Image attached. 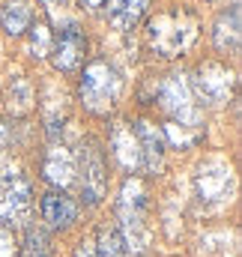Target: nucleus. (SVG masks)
Segmentation results:
<instances>
[{
	"label": "nucleus",
	"mask_w": 242,
	"mask_h": 257,
	"mask_svg": "<svg viewBox=\"0 0 242 257\" xmlns=\"http://www.w3.org/2000/svg\"><path fill=\"white\" fill-rule=\"evenodd\" d=\"M78 159V177L75 183H81V197L87 206H99L105 200L108 192V174H105V159H102V150L96 144H87L81 150Z\"/></svg>",
	"instance_id": "nucleus-8"
},
{
	"label": "nucleus",
	"mask_w": 242,
	"mask_h": 257,
	"mask_svg": "<svg viewBox=\"0 0 242 257\" xmlns=\"http://www.w3.org/2000/svg\"><path fill=\"white\" fill-rule=\"evenodd\" d=\"M12 141H15L12 126H9V123H0V153H9V150H12Z\"/></svg>",
	"instance_id": "nucleus-24"
},
{
	"label": "nucleus",
	"mask_w": 242,
	"mask_h": 257,
	"mask_svg": "<svg viewBox=\"0 0 242 257\" xmlns=\"http://www.w3.org/2000/svg\"><path fill=\"white\" fill-rule=\"evenodd\" d=\"M18 254V236L9 224L0 221V257H15Z\"/></svg>",
	"instance_id": "nucleus-22"
},
{
	"label": "nucleus",
	"mask_w": 242,
	"mask_h": 257,
	"mask_svg": "<svg viewBox=\"0 0 242 257\" xmlns=\"http://www.w3.org/2000/svg\"><path fill=\"white\" fill-rule=\"evenodd\" d=\"M33 24V6L27 0H6L0 6V30L6 36H24Z\"/></svg>",
	"instance_id": "nucleus-17"
},
{
	"label": "nucleus",
	"mask_w": 242,
	"mask_h": 257,
	"mask_svg": "<svg viewBox=\"0 0 242 257\" xmlns=\"http://www.w3.org/2000/svg\"><path fill=\"white\" fill-rule=\"evenodd\" d=\"M239 39H242V30H239V6L233 3L230 9H224L215 24H212V45L215 51L221 54H236L239 51Z\"/></svg>",
	"instance_id": "nucleus-14"
},
{
	"label": "nucleus",
	"mask_w": 242,
	"mask_h": 257,
	"mask_svg": "<svg viewBox=\"0 0 242 257\" xmlns=\"http://www.w3.org/2000/svg\"><path fill=\"white\" fill-rule=\"evenodd\" d=\"M150 9V0H108L105 3V15H108V24L120 33H129L141 24V18L147 15Z\"/></svg>",
	"instance_id": "nucleus-15"
},
{
	"label": "nucleus",
	"mask_w": 242,
	"mask_h": 257,
	"mask_svg": "<svg viewBox=\"0 0 242 257\" xmlns=\"http://www.w3.org/2000/svg\"><path fill=\"white\" fill-rule=\"evenodd\" d=\"M117 230H120L126 251H144L150 242L147 224V186L138 177H129L117 197Z\"/></svg>",
	"instance_id": "nucleus-3"
},
{
	"label": "nucleus",
	"mask_w": 242,
	"mask_h": 257,
	"mask_svg": "<svg viewBox=\"0 0 242 257\" xmlns=\"http://www.w3.org/2000/svg\"><path fill=\"white\" fill-rule=\"evenodd\" d=\"M159 105H162V111L168 114V123L206 128L203 111H200L197 102H194L188 75H182V72H174V75H168V78L162 81V87H159Z\"/></svg>",
	"instance_id": "nucleus-5"
},
{
	"label": "nucleus",
	"mask_w": 242,
	"mask_h": 257,
	"mask_svg": "<svg viewBox=\"0 0 242 257\" xmlns=\"http://www.w3.org/2000/svg\"><path fill=\"white\" fill-rule=\"evenodd\" d=\"M93 248H96V257H126L129 254L117 227H102L96 242H93Z\"/></svg>",
	"instance_id": "nucleus-21"
},
{
	"label": "nucleus",
	"mask_w": 242,
	"mask_h": 257,
	"mask_svg": "<svg viewBox=\"0 0 242 257\" xmlns=\"http://www.w3.org/2000/svg\"><path fill=\"white\" fill-rule=\"evenodd\" d=\"M75 257H96L93 242H90V239H81V242H78V248H75Z\"/></svg>",
	"instance_id": "nucleus-25"
},
{
	"label": "nucleus",
	"mask_w": 242,
	"mask_h": 257,
	"mask_svg": "<svg viewBox=\"0 0 242 257\" xmlns=\"http://www.w3.org/2000/svg\"><path fill=\"white\" fill-rule=\"evenodd\" d=\"M135 135H138V147H141V168L150 174H159L165 168V156H168V141L162 135V128L150 120L135 123Z\"/></svg>",
	"instance_id": "nucleus-11"
},
{
	"label": "nucleus",
	"mask_w": 242,
	"mask_h": 257,
	"mask_svg": "<svg viewBox=\"0 0 242 257\" xmlns=\"http://www.w3.org/2000/svg\"><path fill=\"white\" fill-rule=\"evenodd\" d=\"M48 57H51L57 72H75V69L84 66V60H87V36L81 33L78 24H66L63 27V33L54 39Z\"/></svg>",
	"instance_id": "nucleus-10"
},
{
	"label": "nucleus",
	"mask_w": 242,
	"mask_h": 257,
	"mask_svg": "<svg viewBox=\"0 0 242 257\" xmlns=\"http://www.w3.org/2000/svg\"><path fill=\"white\" fill-rule=\"evenodd\" d=\"M194 192L203 206H224L236 194V174L227 159H206L194 174Z\"/></svg>",
	"instance_id": "nucleus-6"
},
{
	"label": "nucleus",
	"mask_w": 242,
	"mask_h": 257,
	"mask_svg": "<svg viewBox=\"0 0 242 257\" xmlns=\"http://www.w3.org/2000/svg\"><path fill=\"white\" fill-rule=\"evenodd\" d=\"M33 108H36V90H33L30 78H24V75L9 78V84H6V111L12 117H27Z\"/></svg>",
	"instance_id": "nucleus-16"
},
{
	"label": "nucleus",
	"mask_w": 242,
	"mask_h": 257,
	"mask_svg": "<svg viewBox=\"0 0 242 257\" xmlns=\"http://www.w3.org/2000/svg\"><path fill=\"white\" fill-rule=\"evenodd\" d=\"M21 257H54V245L45 227H27L21 242Z\"/></svg>",
	"instance_id": "nucleus-19"
},
{
	"label": "nucleus",
	"mask_w": 242,
	"mask_h": 257,
	"mask_svg": "<svg viewBox=\"0 0 242 257\" xmlns=\"http://www.w3.org/2000/svg\"><path fill=\"white\" fill-rule=\"evenodd\" d=\"M105 3H108V0H81V6H84L87 12H99V9H105Z\"/></svg>",
	"instance_id": "nucleus-26"
},
{
	"label": "nucleus",
	"mask_w": 242,
	"mask_h": 257,
	"mask_svg": "<svg viewBox=\"0 0 242 257\" xmlns=\"http://www.w3.org/2000/svg\"><path fill=\"white\" fill-rule=\"evenodd\" d=\"M39 3L45 6V12H48L51 18H60V15L66 18V12L72 9V3H75V0H39Z\"/></svg>",
	"instance_id": "nucleus-23"
},
{
	"label": "nucleus",
	"mask_w": 242,
	"mask_h": 257,
	"mask_svg": "<svg viewBox=\"0 0 242 257\" xmlns=\"http://www.w3.org/2000/svg\"><path fill=\"white\" fill-rule=\"evenodd\" d=\"M39 212H42V221L54 230H66L78 221V203L60 189H51V192L42 194L39 200Z\"/></svg>",
	"instance_id": "nucleus-12"
},
{
	"label": "nucleus",
	"mask_w": 242,
	"mask_h": 257,
	"mask_svg": "<svg viewBox=\"0 0 242 257\" xmlns=\"http://www.w3.org/2000/svg\"><path fill=\"white\" fill-rule=\"evenodd\" d=\"M197 33H200L197 15L191 9H182V6H171V9L156 12L147 24V39H150L153 51L165 60L182 57L194 45Z\"/></svg>",
	"instance_id": "nucleus-1"
},
{
	"label": "nucleus",
	"mask_w": 242,
	"mask_h": 257,
	"mask_svg": "<svg viewBox=\"0 0 242 257\" xmlns=\"http://www.w3.org/2000/svg\"><path fill=\"white\" fill-rule=\"evenodd\" d=\"M203 132H206V128L180 126V123H168V126L162 128L165 141H168V144H174L177 150H191V147H197V144L203 141Z\"/></svg>",
	"instance_id": "nucleus-20"
},
{
	"label": "nucleus",
	"mask_w": 242,
	"mask_h": 257,
	"mask_svg": "<svg viewBox=\"0 0 242 257\" xmlns=\"http://www.w3.org/2000/svg\"><path fill=\"white\" fill-rule=\"evenodd\" d=\"M42 180L51 186V189H69L75 186V177H78V159L69 147L63 144H51L45 153H42Z\"/></svg>",
	"instance_id": "nucleus-9"
},
{
	"label": "nucleus",
	"mask_w": 242,
	"mask_h": 257,
	"mask_svg": "<svg viewBox=\"0 0 242 257\" xmlns=\"http://www.w3.org/2000/svg\"><path fill=\"white\" fill-rule=\"evenodd\" d=\"M188 84H191V93H194L203 105L221 108V105H227V102L233 99V93H236V72L227 69L224 63L209 60V63H200L194 69V75L188 78Z\"/></svg>",
	"instance_id": "nucleus-7"
},
{
	"label": "nucleus",
	"mask_w": 242,
	"mask_h": 257,
	"mask_svg": "<svg viewBox=\"0 0 242 257\" xmlns=\"http://www.w3.org/2000/svg\"><path fill=\"white\" fill-rule=\"evenodd\" d=\"M123 93V75L108 63V60H90L81 72L78 81V96L84 111L96 114V117H108Z\"/></svg>",
	"instance_id": "nucleus-2"
},
{
	"label": "nucleus",
	"mask_w": 242,
	"mask_h": 257,
	"mask_svg": "<svg viewBox=\"0 0 242 257\" xmlns=\"http://www.w3.org/2000/svg\"><path fill=\"white\" fill-rule=\"evenodd\" d=\"M111 150H114V159L120 162V168L126 171H141V147H138V135L132 123H114L111 126Z\"/></svg>",
	"instance_id": "nucleus-13"
},
{
	"label": "nucleus",
	"mask_w": 242,
	"mask_h": 257,
	"mask_svg": "<svg viewBox=\"0 0 242 257\" xmlns=\"http://www.w3.org/2000/svg\"><path fill=\"white\" fill-rule=\"evenodd\" d=\"M33 206V186L12 162L9 153H0V221H21Z\"/></svg>",
	"instance_id": "nucleus-4"
},
{
	"label": "nucleus",
	"mask_w": 242,
	"mask_h": 257,
	"mask_svg": "<svg viewBox=\"0 0 242 257\" xmlns=\"http://www.w3.org/2000/svg\"><path fill=\"white\" fill-rule=\"evenodd\" d=\"M51 45H54V33H51V24L48 21H33L30 30H27V39H24V48L33 60H45L51 54Z\"/></svg>",
	"instance_id": "nucleus-18"
},
{
	"label": "nucleus",
	"mask_w": 242,
	"mask_h": 257,
	"mask_svg": "<svg viewBox=\"0 0 242 257\" xmlns=\"http://www.w3.org/2000/svg\"><path fill=\"white\" fill-rule=\"evenodd\" d=\"M206 3H212V0H206Z\"/></svg>",
	"instance_id": "nucleus-27"
}]
</instances>
